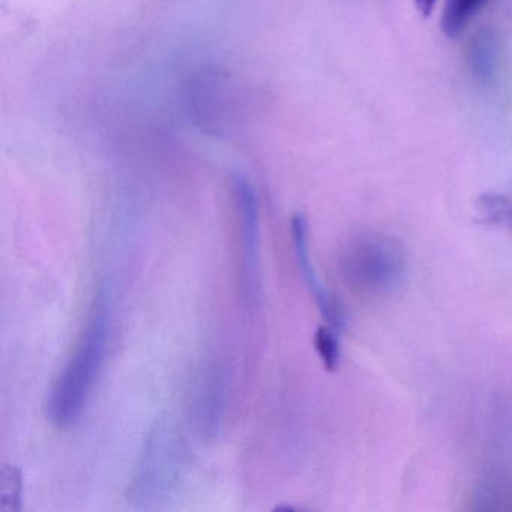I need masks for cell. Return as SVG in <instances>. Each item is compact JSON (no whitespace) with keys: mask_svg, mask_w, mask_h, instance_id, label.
<instances>
[{"mask_svg":"<svg viewBox=\"0 0 512 512\" xmlns=\"http://www.w3.org/2000/svg\"><path fill=\"white\" fill-rule=\"evenodd\" d=\"M109 338V304L101 293L94 314L82 341L56 380L49 401L47 415L58 427L67 428L79 421L88 403L98 373L106 358Z\"/></svg>","mask_w":512,"mask_h":512,"instance_id":"cell-1","label":"cell"},{"mask_svg":"<svg viewBox=\"0 0 512 512\" xmlns=\"http://www.w3.org/2000/svg\"><path fill=\"white\" fill-rule=\"evenodd\" d=\"M233 191L241 229L242 298L248 307H256L262 301L259 200L253 185L244 176H236Z\"/></svg>","mask_w":512,"mask_h":512,"instance_id":"cell-2","label":"cell"},{"mask_svg":"<svg viewBox=\"0 0 512 512\" xmlns=\"http://www.w3.org/2000/svg\"><path fill=\"white\" fill-rule=\"evenodd\" d=\"M293 245H295L296 260H298L299 271L304 277L305 284L310 290L313 298L316 299L317 307L322 313L323 319L328 322L331 328L341 332L344 328V316L338 305L337 299L326 289L325 284L320 281L313 263H311L310 250H308V226L307 220L302 215H295L292 220Z\"/></svg>","mask_w":512,"mask_h":512,"instance_id":"cell-3","label":"cell"},{"mask_svg":"<svg viewBox=\"0 0 512 512\" xmlns=\"http://www.w3.org/2000/svg\"><path fill=\"white\" fill-rule=\"evenodd\" d=\"M497 41L490 31H482L473 38L467 52L470 71L476 79L488 82L497 65Z\"/></svg>","mask_w":512,"mask_h":512,"instance_id":"cell-4","label":"cell"},{"mask_svg":"<svg viewBox=\"0 0 512 512\" xmlns=\"http://www.w3.org/2000/svg\"><path fill=\"white\" fill-rule=\"evenodd\" d=\"M488 0H446L442 11L443 34L457 38Z\"/></svg>","mask_w":512,"mask_h":512,"instance_id":"cell-5","label":"cell"},{"mask_svg":"<svg viewBox=\"0 0 512 512\" xmlns=\"http://www.w3.org/2000/svg\"><path fill=\"white\" fill-rule=\"evenodd\" d=\"M22 470L13 464L0 469V512L22 511Z\"/></svg>","mask_w":512,"mask_h":512,"instance_id":"cell-6","label":"cell"},{"mask_svg":"<svg viewBox=\"0 0 512 512\" xmlns=\"http://www.w3.org/2000/svg\"><path fill=\"white\" fill-rule=\"evenodd\" d=\"M314 346L328 371H337L341 361L340 332L331 326H319L314 334Z\"/></svg>","mask_w":512,"mask_h":512,"instance_id":"cell-7","label":"cell"},{"mask_svg":"<svg viewBox=\"0 0 512 512\" xmlns=\"http://www.w3.org/2000/svg\"><path fill=\"white\" fill-rule=\"evenodd\" d=\"M413 2H415L416 10L419 11V14L422 17H428L433 13L437 0H413Z\"/></svg>","mask_w":512,"mask_h":512,"instance_id":"cell-8","label":"cell"}]
</instances>
